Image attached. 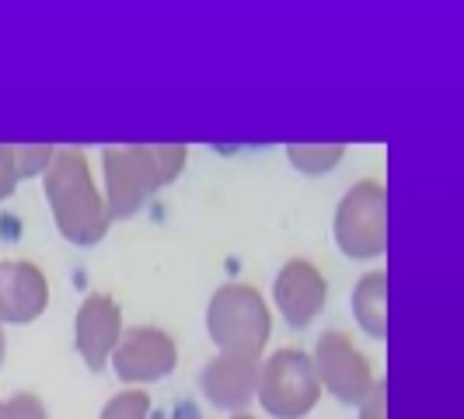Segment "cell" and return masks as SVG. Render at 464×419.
<instances>
[{
    "instance_id": "1",
    "label": "cell",
    "mask_w": 464,
    "mask_h": 419,
    "mask_svg": "<svg viewBox=\"0 0 464 419\" xmlns=\"http://www.w3.org/2000/svg\"><path fill=\"white\" fill-rule=\"evenodd\" d=\"M46 200L56 217L60 234L73 245H94L109 231V207L102 203L94 189L88 158L73 147L53 151V161L46 168Z\"/></svg>"
},
{
    "instance_id": "2",
    "label": "cell",
    "mask_w": 464,
    "mask_h": 419,
    "mask_svg": "<svg viewBox=\"0 0 464 419\" xmlns=\"http://www.w3.org/2000/svg\"><path fill=\"white\" fill-rule=\"evenodd\" d=\"M182 143H140V147H109L105 151V186H109V217H133L150 192L168 186L182 164Z\"/></svg>"
},
{
    "instance_id": "3",
    "label": "cell",
    "mask_w": 464,
    "mask_h": 419,
    "mask_svg": "<svg viewBox=\"0 0 464 419\" xmlns=\"http://www.w3.org/2000/svg\"><path fill=\"white\" fill-rule=\"evenodd\" d=\"M207 332L220 346V353H252L262 356V349L273 336L269 304L262 301L256 287L248 283H227L213 294L207 307Z\"/></svg>"
},
{
    "instance_id": "4",
    "label": "cell",
    "mask_w": 464,
    "mask_h": 419,
    "mask_svg": "<svg viewBox=\"0 0 464 419\" xmlns=\"http://www.w3.org/2000/svg\"><path fill=\"white\" fill-rule=\"evenodd\" d=\"M256 398L276 419H304L322 398L314 360L304 349H279L258 364Z\"/></svg>"
},
{
    "instance_id": "5",
    "label": "cell",
    "mask_w": 464,
    "mask_h": 419,
    "mask_svg": "<svg viewBox=\"0 0 464 419\" xmlns=\"http://www.w3.org/2000/svg\"><path fill=\"white\" fill-rule=\"evenodd\" d=\"M335 241L349 258H377L388 248V196L381 182H360L335 213Z\"/></svg>"
},
{
    "instance_id": "6",
    "label": "cell",
    "mask_w": 464,
    "mask_h": 419,
    "mask_svg": "<svg viewBox=\"0 0 464 419\" xmlns=\"http://www.w3.org/2000/svg\"><path fill=\"white\" fill-rule=\"evenodd\" d=\"M314 371L322 388H328L343 405H360L377 385L371 371V360L353 346L346 332H325L314 346Z\"/></svg>"
},
{
    "instance_id": "7",
    "label": "cell",
    "mask_w": 464,
    "mask_h": 419,
    "mask_svg": "<svg viewBox=\"0 0 464 419\" xmlns=\"http://www.w3.org/2000/svg\"><path fill=\"white\" fill-rule=\"evenodd\" d=\"M109 360H112L116 377H122L126 385H147V381H161L175 371L179 349H175V339L161 328L133 326L130 332L119 336Z\"/></svg>"
},
{
    "instance_id": "8",
    "label": "cell",
    "mask_w": 464,
    "mask_h": 419,
    "mask_svg": "<svg viewBox=\"0 0 464 419\" xmlns=\"http://www.w3.org/2000/svg\"><path fill=\"white\" fill-rule=\"evenodd\" d=\"M273 297H276L279 315L294 328H304L322 315V307L328 301V283L318 273V266H311L307 258H290L279 269Z\"/></svg>"
},
{
    "instance_id": "9",
    "label": "cell",
    "mask_w": 464,
    "mask_h": 419,
    "mask_svg": "<svg viewBox=\"0 0 464 419\" xmlns=\"http://www.w3.org/2000/svg\"><path fill=\"white\" fill-rule=\"evenodd\" d=\"M119 336H122V311L109 294H92L81 304L77 322H73V339H77V353L84 356V364L92 371H102L116 349Z\"/></svg>"
},
{
    "instance_id": "10",
    "label": "cell",
    "mask_w": 464,
    "mask_h": 419,
    "mask_svg": "<svg viewBox=\"0 0 464 419\" xmlns=\"http://www.w3.org/2000/svg\"><path fill=\"white\" fill-rule=\"evenodd\" d=\"M49 304V283L32 262H0V322L28 326Z\"/></svg>"
},
{
    "instance_id": "11",
    "label": "cell",
    "mask_w": 464,
    "mask_h": 419,
    "mask_svg": "<svg viewBox=\"0 0 464 419\" xmlns=\"http://www.w3.org/2000/svg\"><path fill=\"white\" fill-rule=\"evenodd\" d=\"M258 364L262 360L252 353H220L203 367V395L227 413L245 409L256 398Z\"/></svg>"
},
{
    "instance_id": "12",
    "label": "cell",
    "mask_w": 464,
    "mask_h": 419,
    "mask_svg": "<svg viewBox=\"0 0 464 419\" xmlns=\"http://www.w3.org/2000/svg\"><path fill=\"white\" fill-rule=\"evenodd\" d=\"M353 315L363 326V332H371L373 339L388 336V277L377 269L356 283L353 290Z\"/></svg>"
},
{
    "instance_id": "13",
    "label": "cell",
    "mask_w": 464,
    "mask_h": 419,
    "mask_svg": "<svg viewBox=\"0 0 464 419\" xmlns=\"http://www.w3.org/2000/svg\"><path fill=\"white\" fill-rule=\"evenodd\" d=\"M290 154V161L297 164L301 171H311V175H322L325 168H332V164L343 158V147L339 143H301V147H290L286 151Z\"/></svg>"
},
{
    "instance_id": "14",
    "label": "cell",
    "mask_w": 464,
    "mask_h": 419,
    "mask_svg": "<svg viewBox=\"0 0 464 419\" xmlns=\"http://www.w3.org/2000/svg\"><path fill=\"white\" fill-rule=\"evenodd\" d=\"M150 416V395L140 392V388H130V392H119V395L109 398V405L102 409L98 419H147Z\"/></svg>"
},
{
    "instance_id": "15",
    "label": "cell",
    "mask_w": 464,
    "mask_h": 419,
    "mask_svg": "<svg viewBox=\"0 0 464 419\" xmlns=\"http://www.w3.org/2000/svg\"><path fill=\"white\" fill-rule=\"evenodd\" d=\"M49 161H53V147H43V143H28V147H11V164H14V175H18V179L46 171Z\"/></svg>"
},
{
    "instance_id": "16",
    "label": "cell",
    "mask_w": 464,
    "mask_h": 419,
    "mask_svg": "<svg viewBox=\"0 0 464 419\" xmlns=\"http://www.w3.org/2000/svg\"><path fill=\"white\" fill-rule=\"evenodd\" d=\"M0 419H49L46 405L32 392H18L11 402H0Z\"/></svg>"
},
{
    "instance_id": "17",
    "label": "cell",
    "mask_w": 464,
    "mask_h": 419,
    "mask_svg": "<svg viewBox=\"0 0 464 419\" xmlns=\"http://www.w3.org/2000/svg\"><path fill=\"white\" fill-rule=\"evenodd\" d=\"M360 419H388V388H384V381L373 385L371 395L360 402Z\"/></svg>"
},
{
    "instance_id": "18",
    "label": "cell",
    "mask_w": 464,
    "mask_h": 419,
    "mask_svg": "<svg viewBox=\"0 0 464 419\" xmlns=\"http://www.w3.org/2000/svg\"><path fill=\"white\" fill-rule=\"evenodd\" d=\"M14 182H18V175H14V164H11V147H0V200L11 196Z\"/></svg>"
},
{
    "instance_id": "19",
    "label": "cell",
    "mask_w": 464,
    "mask_h": 419,
    "mask_svg": "<svg viewBox=\"0 0 464 419\" xmlns=\"http://www.w3.org/2000/svg\"><path fill=\"white\" fill-rule=\"evenodd\" d=\"M0 360H4V328H0Z\"/></svg>"
},
{
    "instance_id": "20",
    "label": "cell",
    "mask_w": 464,
    "mask_h": 419,
    "mask_svg": "<svg viewBox=\"0 0 464 419\" xmlns=\"http://www.w3.org/2000/svg\"><path fill=\"white\" fill-rule=\"evenodd\" d=\"M231 419H252V416H245V413H237V416H231Z\"/></svg>"
}]
</instances>
